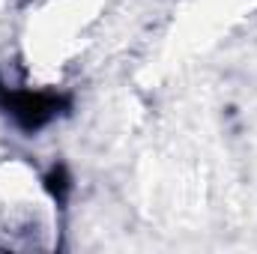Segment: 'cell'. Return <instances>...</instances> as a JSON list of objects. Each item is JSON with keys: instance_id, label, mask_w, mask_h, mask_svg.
I'll list each match as a JSON object with an SVG mask.
<instances>
[{"instance_id": "6da1fadb", "label": "cell", "mask_w": 257, "mask_h": 254, "mask_svg": "<svg viewBox=\"0 0 257 254\" xmlns=\"http://www.w3.org/2000/svg\"><path fill=\"white\" fill-rule=\"evenodd\" d=\"M0 108L24 129V132H36V129L48 126L60 108L63 99L54 93H33V90H9L0 84Z\"/></svg>"}, {"instance_id": "7a4b0ae2", "label": "cell", "mask_w": 257, "mask_h": 254, "mask_svg": "<svg viewBox=\"0 0 257 254\" xmlns=\"http://www.w3.org/2000/svg\"><path fill=\"white\" fill-rule=\"evenodd\" d=\"M45 186H48V191L63 203L66 200V191H69V174H66V168L63 165H57L48 177H45Z\"/></svg>"}]
</instances>
